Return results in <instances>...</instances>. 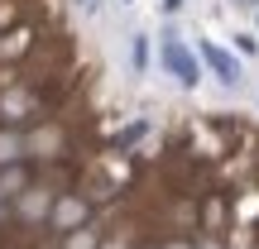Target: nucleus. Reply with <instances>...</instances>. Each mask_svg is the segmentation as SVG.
<instances>
[{"label": "nucleus", "mask_w": 259, "mask_h": 249, "mask_svg": "<svg viewBox=\"0 0 259 249\" xmlns=\"http://www.w3.org/2000/svg\"><path fill=\"white\" fill-rule=\"evenodd\" d=\"M158 58H163V67H168V72H173L183 86H197V82H202V67H197L192 48H187L178 34H163V43H158Z\"/></svg>", "instance_id": "f257e3e1"}, {"label": "nucleus", "mask_w": 259, "mask_h": 249, "mask_svg": "<svg viewBox=\"0 0 259 249\" xmlns=\"http://www.w3.org/2000/svg\"><path fill=\"white\" fill-rule=\"evenodd\" d=\"M197 48H202V58H206V67H211V72L221 77L226 86H235V82H240V63H235V58L226 53L221 43H211V38H202V43H197Z\"/></svg>", "instance_id": "f03ea898"}, {"label": "nucleus", "mask_w": 259, "mask_h": 249, "mask_svg": "<svg viewBox=\"0 0 259 249\" xmlns=\"http://www.w3.org/2000/svg\"><path fill=\"white\" fill-rule=\"evenodd\" d=\"M130 53H135V72H144V67H149V38L135 34V48H130Z\"/></svg>", "instance_id": "7ed1b4c3"}, {"label": "nucleus", "mask_w": 259, "mask_h": 249, "mask_svg": "<svg viewBox=\"0 0 259 249\" xmlns=\"http://www.w3.org/2000/svg\"><path fill=\"white\" fill-rule=\"evenodd\" d=\"M235 48H240L245 58H254V53H259V38H254V34H235Z\"/></svg>", "instance_id": "20e7f679"}, {"label": "nucleus", "mask_w": 259, "mask_h": 249, "mask_svg": "<svg viewBox=\"0 0 259 249\" xmlns=\"http://www.w3.org/2000/svg\"><path fill=\"white\" fill-rule=\"evenodd\" d=\"M163 10H168V15H173V10H183V0H163Z\"/></svg>", "instance_id": "39448f33"}, {"label": "nucleus", "mask_w": 259, "mask_h": 249, "mask_svg": "<svg viewBox=\"0 0 259 249\" xmlns=\"http://www.w3.org/2000/svg\"><path fill=\"white\" fill-rule=\"evenodd\" d=\"M240 5H259V0H240Z\"/></svg>", "instance_id": "423d86ee"}, {"label": "nucleus", "mask_w": 259, "mask_h": 249, "mask_svg": "<svg viewBox=\"0 0 259 249\" xmlns=\"http://www.w3.org/2000/svg\"><path fill=\"white\" fill-rule=\"evenodd\" d=\"M82 10H92V0H82Z\"/></svg>", "instance_id": "0eeeda50"}, {"label": "nucleus", "mask_w": 259, "mask_h": 249, "mask_svg": "<svg viewBox=\"0 0 259 249\" xmlns=\"http://www.w3.org/2000/svg\"><path fill=\"white\" fill-rule=\"evenodd\" d=\"M125 5H130V0H125Z\"/></svg>", "instance_id": "6e6552de"}]
</instances>
